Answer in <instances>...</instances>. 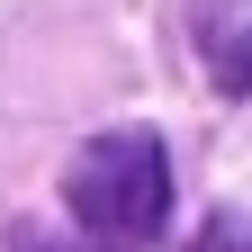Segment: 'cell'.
<instances>
[{
    "instance_id": "cell-1",
    "label": "cell",
    "mask_w": 252,
    "mask_h": 252,
    "mask_svg": "<svg viewBox=\"0 0 252 252\" xmlns=\"http://www.w3.org/2000/svg\"><path fill=\"white\" fill-rule=\"evenodd\" d=\"M63 207L81 216V234L99 243H153L171 216V162H162V135L153 126H108L72 153L63 171Z\"/></svg>"
},
{
    "instance_id": "cell-3",
    "label": "cell",
    "mask_w": 252,
    "mask_h": 252,
    "mask_svg": "<svg viewBox=\"0 0 252 252\" xmlns=\"http://www.w3.org/2000/svg\"><path fill=\"white\" fill-rule=\"evenodd\" d=\"M9 252H126V243H99V234H45V225H18Z\"/></svg>"
},
{
    "instance_id": "cell-4",
    "label": "cell",
    "mask_w": 252,
    "mask_h": 252,
    "mask_svg": "<svg viewBox=\"0 0 252 252\" xmlns=\"http://www.w3.org/2000/svg\"><path fill=\"white\" fill-rule=\"evenodd\" d=\"M180 252H252V225H243V216H207Z\"/></svg>"
},
{
    "instance_id": "cell-2",
    "label": "cell",
    "mask_w": 252,
    "mask_h": 252,
    "mask_svg": "<svg viewBox=\"0 0 252 252\" xmlns=\"http://www.w3.org/2000/svg\"><path fill=\"white\" fill-rule=\"evenodd\" d=\"M198 63L225 99H252V0H198Z\"/></svg>"
}]
</instances>
